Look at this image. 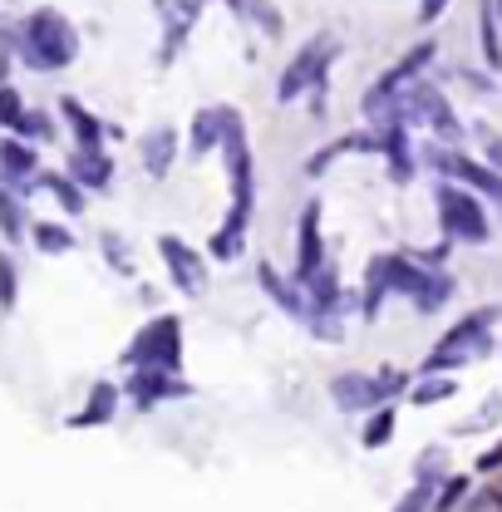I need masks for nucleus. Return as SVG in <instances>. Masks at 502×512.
Listing matches in <instances>:
<instances>
[{
	"instance_id": "nucleus-13",
	"label": "nucleus",
	"mask_w": 502,
	"mask_h": 512,
	"mask_svg": "<svg viewBox=\"0 0 502 512\" xmlns=\"http://www.w3.org/2000/svg\"><path fill=\"white\" fill-rule=\"evenodd\" d=\"M429 60H434V45H419V50H409V55H404V64H394V69L379 79V89H409V84L419 79V69H424Z\"/></svg>"
},
{
	"instance_id": "nucleus-23",
	"label": "nucleus",
	"mask_w": 502,
	"mask_h": 512,
	"mask_svg": "<svg viewBox=\"0 0 502 512\" xmlns=\"http://www.w3.org/2000/svg\"><path fill=\"white\" fill-rule=\"evenodd\" d=\"M20 119H25V109H20V94H15V89H0V124L20 128Z\"/></svg>"
},
{
	"instance_id": "nucleus-18",
	"label": "nucleus",
	"mask_w": 502,
	"mask_h": 512,
	"mask_svg": "<svg viewBox=\"0 0 502 512\" xmlns=\"http://www.w3.org/2000/svg\"><path fill=\"white\" fill-rule=\"evenodd\" d=\"M163 375H168V370H148V375H138V380H133V394H138L143 404H153L158 394H178V384H168Z\"/></svg>"
},
{
	"instance_id": "nucleus-9",
	"label": "nucleus",
	"mask_w": 502,
	"mask_h": 512,
	"mask_svg": "<svg viewBox=\"0 0 502 512\" xmlns=\"http://www.w3.org/2000/svg\"><path fill=\"white\" fill-rule=\"evenodd\" d=\"M163 256H168V271H173V281L188 291V296H202V286H207V271H202V261L192 247H183L178 237H163Z\"/></svg>"
},
{
	"instance_id": "nucleus-11",
	"label": "nucleus",
	"mask_w": 502,
	"mask_h": 512,
	"mask_svg": "<svg viewBox=\"0 0 502 512\" xmlns=\"http://www.w3.org/2000/svg\"><path fill=\"white\" fill-rule=\"evenodd\" d=\"M247 212H251L247 202H237V207H232V222H227V227L212 237V256L232 261V256L242 252V242H247Z\"/></svg>"
},
{
	"instance_id": "nucleus-30",
	"label": "nucleus",
	"mask_w": 502,
	"mask_h": 512,
	"mask_svg": "<svg viewBox=\"0 0 502 512\" xmlns=\"http://www.w3.org/2000/svg\"><path fill=\"white\" fill-rule=\"evenodd\" d=\"M448 0H419V20H439Z\"/></svg>"
},
{
	"instance_id": "nucleus-1",
	"label": "nucleus",
	"mask_w": 502,
	"mask_h": 512,
	"mask_svg": "<svg viewBox=\"0 0 502 512\" xmlns=\"http://www.w3.org/2000/svg\"><path fill=\"white\" fill-rule=\"evenodd\" d=\"M74 50H79V40H74V30H69V20L60 10H35L30 15V64L64 69L74 60Z\"/></svg>"
},
{
	"instance_id": "nucleus-28",
	"label": "nucleus",
	"mask_w": 502,
	"mask_h": 512,
	"mask_svg": "<svg viewBox=\"0 0 502 512\" xmlns=\"http://www.w3.org/2000/svg\"><path fill=\"white\" fill-rule=\"evenodd\" d=\"M463 488H468V483H463V478H453V483H448V488H443L439 508H453V503H458V498H463Z\"/></svg>"
},
{
	"instance_id": "nucleus-15",
	"label": "nucleus",
	"mask_w": 502,
	"mask_h": 512,
	"mask_svg": "<svg viewBox=\"0 0 502 512\" xmlns=\"http://www.w3.org/2000/svg\"><path fill=\"white\" fill-rule=\"evenodd\" d=\"M232 10L237 15H247L256 30H266V35H276L281 30V10L271 5V0H232Z\"/></svg>"
},
{
	"instance_id": "nucleus-7",
	"label": "nucleus",
	"mask_w": 502,
	"mask_h": 512,
	"mask_svg": "<svg viewBox=\"0 0 502 512\" xmlns=\"http://www.w3.org/2000/svg\"><path fill=\"white\" fill-rule=\"evenodd\" d=\"M133 360H138V365H163V370H173V365H178V320L148 325L143 340L133 345Z\"/></svg>"
},
{
	"instance_id": "nucleus-12",
	"label": "nucleus",
	"mask_w": 502,
	"mask_h": 512,
	"mask_svg": "<svg viewBox=\"0 0 502 512\" xmlns=\"http://www.w3.org/2000/svg\"><path fill=\"white\" fill-rule=\"evenodd\" d=\"M173 153H178V143H173V133H168V128H158V133H148V138H143V168H148L153 178H163V173L173 168Z\"/></svg>"
},
{
	"instance_id": "nucleus-22",
	"label": "nucleus",
	"mask_w": 502,
	"mask_h": 512,
	"mask_svg": "<svg viewBox=\"0 0 502 512\" xmlns=\"http://www.w3.org/2000/svg\"><path fill=\"white\" fill-rule=\"evenodd\" d=\"M389 434H394V414H389V409H379L375 419H370V429H365V444L379 448L384 439H389Z\"/></svg>"
},
{
	"instance_id": "nucleus-16",
	"label": "nucleus",
	"mask_w": 502,
	"mask_h": 512,
	"mask_svg": "<svg viewBox=\"0 0 502 512\" xmlns=\"http://www.w3.org/2000/svg\"><path fill=\"white\" fill-rule=\"evenodd\" d=\"M74 173H79L89 188H104V183H109V158H99V153H74Z\"/></svg>"
},
{
	"instance_id": "nucleus-34",
	"label": "nucleus",
	"mask_w": 502,
	"mask_h": 512,
	"mask_svg": "<svg viewBox=\"0 0 502 512\" xmlns=\"http://www.w3.org/2000/svg\"><path fill=\"white\" fill-rule=\"evenodd\" d=\"M493 10H498V20H502V0H498V5H493Z\"/></svg>"
},
{
	"instance_id": "nucleus-5",
	"label": "nucleus",
	"mask_w": 502,
	"mask_h": 512,
	"mask_svg": "<svg viewBox=\"0 0 502 512\" xmlns=\"http://www.w3.org/2000/svg\"><path fill=\"white\" fill-rule=\"evenodd\" d=\"M404 124H424L434 128L439 138H458V119H453V109L443 104L439 89H429V84H409L404 89Z\"/></svg>"
},
{
	"instance_id": "nucleus-3",
	"label": "nucleus",
	"mask_w": 502,
	"mask_h": 512,
	"mask_svg": "<svg viewBox=\"0 0 502 512\" xmlns=\"http://www.w3.org/2000/svg\"><path fill=\"white\" fill-rule=\"evenodd\" d=\"M404 389V375L399 370H389V375H340V380L330 384V394H335V404L345 409V414H355V409H375L379 399H389V394H399Z\"/></svg>"
},
{
	"instance_id": "nucleus-31",
	"label": "nucleus",
	"mask_w": 502,
	"mask_h": 512,
	"mask_svg": "<svg viewBox=\"0 0 502 512\" xmlns=\"http://www.w3.org/2000/svg\"><path fill=\"white\" fill-rule=\"evenodd\" d=\"M399 512H424V488H419L414 498H404V508H399Z\"/></svg>"
},
{
	"instance_id": "nucleus-19",
	"label": "nucleus",
	"mask_w": 502,
	"mask_h": 512,
	"mask_svg": "<svg viewBox=\"0 0 502 512\" xmlns=\"http://www.w3.org/2000/svg\"><path fill=\"white\" fill-rule=\"evenodd\" d=\"M483 60L502 69V45H498V30H493V0H483Z\"/></svg>"
},
{
	"instance_id": "nucleus-6",
	"label": "nucleus",
	"mask_w": 502,
	"mask_h": 512,
	"mask_svg": "<svg viewBox=\"0 0 502 512\" xmlns=\"http://www.w3.org/2000/svg\"><path fill=\"white\" fill-rule=\"evenodd\" d=\"M330 55H335V40L330 35H320V40H311L296 60H291V69L281 74V89H276V99H301L311 84H320V74H325V64H330Z\"/></svg>"
},
{
	"instance_id": "nucleus-4",
	"label": "nucleus",
	"mask_w": 502,
	"mask_h": 512,
	"mask_svg": "<svg viewBox=\"0 0 502 512\" xmlns=\"http://www.w3.org/2000/svg\"><path fill=\"white\" fill-rule=\"evenodd\" d=\"M439 212H443L448 237H458V242H488V217H483V207L463 188H439Z\"/></svg>"
},
{
	"instance_id": "nucleus-14",
	"label": "nucleus",
	"mask_w": 502,
	"mask_h": 512,
	"mask_svg": "<svg viewBox=\"0 0 502 512\" xmlns=\"http://www.w3.org/2000/svg\"><path fill=\"white\" fill-rule=\"evenodd\" d=\"M227 133V114L222 109H212V114H197L192 119V153H207V148H217V138Z\"/></svg>"
},
{
	"instance_id": "nucleus-8",
	"label": "nucleus",
	"mask_w": 502,
	"mask_h": 512,
	"mask_svg": "<svg viewBox=\"0 0 502 512\" xmlns=\"http://www.w3.org/2000/svg\"><path fill=\"white\" fill-rule=\"evenodd\" d=\"M434 163H439L448 178H463L468 188L488 192V197H493V202L502 207V178L493 173V168H483V163H468V158H458V153H434Z\"/></svg>"
},
{
	"instance_id": "nucleus-20",
	"label": "nucleus",
	"mask_w": 502,
	"mask_h": 512,
	"mask_svg": "<svg viewBox=\"0 0 502 512\" xmlns=\"http://www.w3.org/2000/svg\"><path fill=\"white\" fill-rule=\"evenodd\" d=\"M0 158L10 163V178H30V168H35V158L25 148H15V143H0Z\"/></svg>"
},
{
	"instance_id": "nucleus-2",
	"label": "nucleus",
	"mask_w": 502,
	"mask_h": 512,
	"mask_svg": "<svg viewBox=\"0 0 502 512\" xmlns=\"http://www.w3.org/2000/svg\"><path fill=\"white\" fill-rule=\"evenodd\" d=\"M488 325H493V311L468 316L458 330H448V335H443V345L429 355V370H453V365H468V360L488 355Z\"/></svg>"
},
{
	"instance_id": "nucleus-25",
	"label": "nucleus",
	"mask_w": 502,
	"mask_h": 512,
	"mask_svg": "<svg viewBox=\"0 0 502 512\" xmlns=\"http://www.w3.org/2000/svg\"><path fill=\"white\" fill-rule=\"evenodd\" d=\"M40 183H45L50 192H55V197H60V202L69 207V212H79V202H84V197H79V188H69L64 178H40Z\"/></svg>"
},
{
	"instance_id": "nucleus-29",
	"label": "nucleus",
	"mask_w": 502,
	"mask_h": 512,
	"mask_svg": "<svg viewBox=\"0 0 502 512\" xmlns=\"http://www.w3.org/2000/svg\"><path fill=\"white\" fill-rule=\"evenodd\" d=\"M20 128H25V133H35V138H50V124H45V119H35V114H25Z\"/></svg>"
},
{
	"instance_id": "nucleus-32",
	"label": "nucleus",
	"mask_w": 502,
	"mask_h": 512,
	"mask_svg": "<svg viewBox=\"0 0 502 512\" xmlns=\"http://www.w3.org/2000/svg\"><path fill=\"white\" fill-rule=\"evenodd\" d=\"M488 158H493V168L502 173V138H493V143H488Z\"/></svg>"
},
{
	"instance_id": "nucleus-10",
	"label": "nucleus",
	"mask_w": 502,
	"mask_h": 512,
	"mask_svg": "<svg viewBox=\"0 0 502 512\" xmlns=\"http://www.w3.org/2000/svg\"><path fill=\"white\" fill-rule=\"evenodd\" d=\"M320 271V207H306L301 212V281H311Z\"/></svg>"
},
{
	"instance_id": "nucleus-26",
	"label": "nucleus",
	"mask_w": 502,
	"mask_h": 512,
	"mask_svg": "<svg viewBox=\"0 0 502 512\" xmlns=\"http://www.w3.org/2000/svg\"><path fill=\"white\" fill-rule=\"evenodd\" d=\"M463 512H502V493L498 488H483V493H473V503Z\"/></svg>"
},
{
	"instance_id": "nucleus-21",
	"label": "nucleus",
	"mask_w": 502,
	"mask_h": 512,
	"mask_svg": "<svg viewBox=\"0 0 502 512\" xmlns=\"http://www.w3.org/2000/svg\"><path fill=\"white\" fill-rule=\"evenodd\" d=\"M35 242H40L45 252H69V247H74V237H69L64 227H35Z\"/></svg>"
},
{
	"instance_id": "nucleus-17",
	"label": "nucleus",
	"mask_w": 502,
	"mask_h": 512,
	"mask_svg": "<svg viewBox=\"0 0 502 512\" xmlns=\"http://www.w3.org/2000/svg\"><path fill=\"white\" fill-rule=\"evenodd\" d=\"M64 119L84 133V138H79V153H94V143H99V124H94V119H89V114H84L74 99H64Z\"/></svg>"
},
{
	"instance_id": "nucleus-24",
	"label": "nucleus",
	"mask_w": 502,
	"mask_h": 512,
	"mask_svg": "<svg viewBox=\"0 0 502 512\" xmlns=\"http://www.w3.org/2000/svg\"><path fill=\"white\" fill-rule=\"evenodd\" d=\"M453 394V380H424L414 389V404H434V399H448Z\"/></svg>"
},
{
	"instance_id": "nucleus-33",
	"label": "nucleus",
	"mask_w": 502,
	"mask_h": 512,
	"mask_svg": "<svg viewBox=\"0 0 502 512\" xmlns=\"http://www.w3.org/2000/svg\"><path fill=\"white\" fill-rule=\"evenodd\" d=\"M498 463H502V444L493 453H483V468H498Z\"/></svg>"
},
{
	"instance_id": "nucleus-27",
	"label": "nucleus",
	"mask_w": 502,
	"mask_h": 512,
	"mask_svg": "<svg viewBox=\"0 0 502 512\" xmlns=\"http://www.w3.org/2000/svg\"><path fill=\"white\" fill-rule=\"evenodd\" d=\"M0 306H15V271H10V261H0Z\"/></svg>"
}]
</instances>
